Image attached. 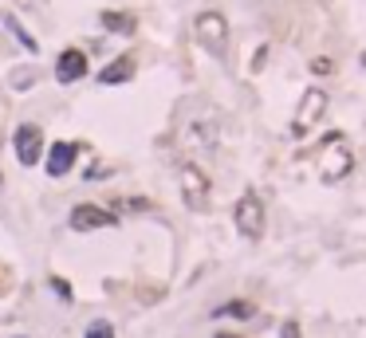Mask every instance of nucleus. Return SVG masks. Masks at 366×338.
<instances>
[{
    "mask_svg": "<svg viewBox=\"0 0 366 338\" xmlns=\"http://www.w3.org/2000/svg\"><path fill=\"white\" fill-rule=\"evenodd\" d=\"M350 169H355V153L347 150L343 134H327L323 153H319V181H323V185H339Z\"/></svg>",
    "mask_w": 366,
    "mask_h": 338,
    "instance_id": "obj_1",
    "label": "nucleus"
},
{
    "mask_svg": "<svg viewBox=\"0 0 366 338\" xmlns=\"http://www.w3.org/2000/svg\"><path fill=\"white\" fill-rule=\"evenodd\" d=\"M181 181V201L189 205L193 212H205L209 209V197H213V181H209V173H205L201 165H193V161H185L178 173Z\"/></svg>",
    "mask_w": 366,
    "mask_h": 338,
    "instance_id": "obj_2",
    "label": "nucleus"
},
{
    "mask_svg": "<svg viewBox=\"0 0 366 338\" xmlns=\"http://www.w3.org/2000/svg\"><path fill=\"white\" fill-rule=\"evenodd\" d=\"M232 220H237V232L244 240H260L264 236V220H268L264 201H260L256 193H244L237 201V209H232Z\"/></svg>",
    "mask_w": 366,
    "mask_h": 338,
    "instance_id": "obj_3",
    "label": "nucleus"
},
{
    "mask_svg": "<svg viewBox=\"0 0 366 338\" xmlns=\"http://www.w3.org/2000/svg\"><path fill=\"white\" fill-rule=\"evenodd\" d=\"M323 114H327V91H319V87L303 91L296 119H291V134H296V138H307L311 130H316V122L323 119Z\"/></svg>",
    "mask_w": 366,
    "mask_h": 338,
    "instance_id": "obj_4",
    "label": "nucleus"
},
{
    "mask_svg": "<svg viewBox=\"0 0 366 338\" xmlns=\"http://www.w3.org/2000/svg\"><path fill=\"white\" fill-rule=\"evenodd\" d=\"M193 32L197 40H201L205 51H213V55H225V43H229V20L221 16V12H201V16L193 20Z\"/></svg>",
    "mask_w": 366,
    "mask_h": 338,
    "instance_id": "obj_5",
    "label": "nucleus"
},
{
    "mask_svg": "<svg viewBox=\"0 0 366 338\" xmlns=\"http://www.w3.org/2000/svg\"><path fill=\"white\" fill-rule=\"evenodd\" d=\"M68 224L75 232H99V229H119V217L111 209H99V205H75Z\"/></svg>",
    "mask_w": 366,
    "mask_h": 338,
    "instance_id": "obj_6",
    "label": "nucleus"
},
{
    "mask_svg": "<svg viewBox=\"0 0 366 338\" xmlns=\"http://www.w3.org/2000/svg\"><path fill=\"white\" fill-rule=\"evenodd\" d=\"M12 146H16L20 165H36V161H43V130L32 126V122L16 126V134H12Z\"/></svg>",
    "mask_w": 366,
    "mask_h": 338,
    "instance_id": "obj_7",
    "label": "nucleus"
},
{
    "mask_svg": "<svg viewBox=\"0 0 366 338\" xmlns=\"http://www.w3.org/2000/svg\"><path fill=\"white\" fill-rule=\"evenodd\" d=\"M75 158H79V146H75V142H55V146L48 150V158H43L48 178H63V173H71Z\"/></svg>",
    "mask_w": 366,
    "mask_h": 338,
    "instance_id": "obj_8",
    "label": "nucleus"
},
{
    "mask_svg": "<svg viewBox=\"0 0 366 338\" xmlns=\"http://www.w3.org/2000/svg\"><path fill=\"white\" fill-rule=\"evenodd\" d=\"M87 75V55L79 48H68L60 51V60H55V79L60 83H79Z\"/></svg>",
    "mask_w": 366,
    "mask_h": 338,
    "instance_id": "obj_9",
    "label": "nucleus"
},
{
    "mask_svg": "<svg viewBox=\"0 0 366 338\" xmlns=\"http://www.w3.org/2000/svg\"><path fill=\"white\" fill-rule=\"evenodd\" d=\"M130 79H134V60H130V55H119L114 63H107V67L99 71L102 87H119V83H130Z\"/></svg>",
    "mask_w": 366,
    "mask_h": 338,
    "instance_id": "obj_10",
    "label": "nucleus"
},
{
    "mask_svg": "<svg viewBox=\"0 0 366 338\" xmlns=\"http://www.w3.org/2000/svg\"><path fill=\"white\" fill-rule=\"evenodd\" d=\"M99 24L107 28V32H114V36H130L138 28V20L130 16V12H114V9H107V12H99Z\"/></svg>",
    "mask_w": 366,
    "mask_h": 338,
    "instance_id": "obj_11",
    "label": "nucleus"
},
{
    "mask_svg": "<svg viewBox=\"0 0 366 338\" xmlns=\"http://www.w3.org/2000/svg\"><path fill=\"white\" fill-rule=\"evenodd\" d=\"M185 142L197 146V150H217V126H209V122H189Z\"/></svg>",
    "mask_w": 366,
    "mask_h": 338,
    "instance_id": "obj_12",
    "label": "nucleus"
},
{
    "mask_svg": "<svg viewBox=\"0 0 366 338\" xmlns=\"http://www.w3.org/2000/svg\"><path fill=\"white\" fill-rule=\"evenodd\" d=\"M0 24H4L12 36H16V43H20L24 51H32V55L40 51V43H36V36H28V32H24V24H20V20L12 16V12H0Z\"/></svg>",
    "mask_w": 366,
    "mask_h": 338,
    "instance_id": "obj_13",
    "label": "nucleus"
},
{
    "mask_svg": "<svg viewBox=\"0 0 366 338\" xmlns=\"http://www.w3.org/2000/svg\"><path fill=\"white\" fill-rule=\"evenodd\" d=\"M217 319H252V307H248V303H240V299H237V303H225V307H217Z\"/></svg>",
    "mask_w": 366,
    "mask_h": 338,
    "instance_id": "obj_14",
    "label": "nucleus"
},
{
    "mask_svg": "<svg viewBox=\"0 0 366 338\" xmlns=\"http://www.w3.org/2000/svg\"><path fill=\"white\" fill-rule=\"evenodd\" d=\"M83 338H114V327L107 319H95L91 327H87V334Z\"/></svg>",
    "mask_w": 366,
    "mask_h": 338,
    "instance_id": "obj_15",
    "label": "nucleus"
},
{
    "mask_svg": "<svg viewBox=\"0 0 366 338\" xmlns=\"http://www.w3.org/2000/svg\"><path fill=\"white\" fill-rule=\"evenodd\" d=\"M122 212H150V201L146 197H130V201H119Z\"/></svg>",
    "mask_w": 366,
    "mask_h": 338,
    "instance_id": "obj_16",
    "label": "nucleus"
},
{
    "mask_svg": "<svg viewBox=\"0 0 366 338\" xmlns=\"http://www.w3.org/2000/svg\"><path fill=\"white\" fill-rule=\"evenodd\" d=\"M327 71H331V60H327V55L311 60V75H327Z\"/></svg>",
    "mask_w": 366,
    "mask_h": 338,
    "instance_id": "obj_17",
    "label": "nucleus"
},
{
    "mask_svg": "<svg viewBox=\"0 0 366 338\" xmlns=\"http://www.w3.org/2000/svg\"><path fill=\"white\" fill-rule=\"evenodd\" d=\"M51 288H55V295H63V299H71V288H68V279H51Z\"/></svg>",
    "mask_w": 366,
    "mask_h": 338,
    "instance_id": "obj_18",
    "label": "nucleus"
},
{
    "mask_svg": "<svg viewBox=\"0 0 366 338\" xmlns=\"http://www.w3.org/2000/svg\"><path fill=\"white\" fill-rule=\"evenodd\" d=\"M280 338H299V327H296V322H288V327L280 330Z\"/></svg>",
    "mask_w": 366,
    "mask_h": 338,
    "instance_id": "obj_19",
    "label": "nucleus"
},
{
    "mask_svg": "<svg viewBox=\"0 0 366 338\" xmlns=\"http://www.w3.org/2000/svg\"><path fill=\"white\" fill-rule=\"evenodd\" d=\"M217 338H240V334H217Z\"/></svg>",
    "mask_w": 366,
    "mask_h": 338,
    "instance_id": "obj_20",
    "label": "nucleus"
},
{
    "mask_svg": "<svg viewBox=\"0 0 366 338\" xmlns=\"http://www.w3.org/2000/svg\"><path fill=\"white\" fill-rule=\"evenodd\" d=\"M12 338H24V334H12Z\"/></svg>",
    "mask_w": 366,
    "mask_h": 338,
    "instance_id": "obj_21",
    "label": "nucleus"
},
{
    "mask_svg": "<svg viewBox=\"0 0 366 338\" xmlns=\"http://www.w3.org/2000/svg\"><path fill=\"white\" fill-rule=\"evenodd\" d=\"M0 185H4V178H0Z\"/></svg>",
    "mask_w": 366,
    "mask_h": 338,
    "instance_id": "obj_22",
    "label": "nucleus"
}]
</instances>
